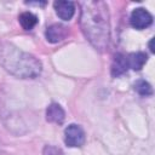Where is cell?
I'll list each match as a JSON object with an SVG mask.
<instances>
[{
  "instance_id": "277c9868",
  "label": "cell",
  "mask_w": 155,
  "mask_h": 155,
  "mask_svg": "<svg viewBox=\"0 0 155 155\" xmlns=\"http://www.w3.org/2000/svg\"><path fill=\"white\" fill-rule=\"evenodd\" d=\"M130 23L136 29H144L153 23V16L145 8L138 7L132 11L130 17Z\"/></svg>"
},
{
  "instance_id": "30bf717a",
  "label": "cell",
  "mask_w": 155,
  "mask_h": 155,
  "mask_svg": "<svg viewBox=\"0 0 155 155\" xmlns=\"http://www.w3.org/2000/svg\"><path fill=\"white\" fill-rule=\"evenodd\" d=\"M18 21H19V23H21V25H22L23 29L30 30V29H33L36 25L38 17L35 15H33L31 12H23V13L19 15Z\"/></svg>"
},
{
  "instance_id": "52a82bcc",
  "label": "cell",
  "mask_w": 155,
  "mask_h": 155,
  "mask_svg": "<svg viewBox=\"0 0 155 155\" xmlns=\"http://www.w3.org/2000/svg\"><path fill=\"white\" fill-rule=\"evenodd\" d=\"M128 62H127V56L122 53H117L114 57L113 64H111V75L114 78L122 75L128 70Z\"/></svg>"
},
{
  "instance_id": "9c48e42d",
  "label": "cell",
  "mask_w": 155,
  "mask_h": 155,
  "mask_svg": "<svg viewBox=\"0 0 155 155\" xmlns=\"http://www.w3.org/2000/svg\"><path fill=\"white\" fill-rule=\"evenodd\" d=\"M147 61H148V56L143 52H133V53L127 54L128 68L133 70H140Z\"/></svg>"
},
{
  "instance_id": "4fadbf2b",
  "label": "cell",
  "mask_w": 155,
  "mask_h": 155,
  "mask_svg": "<svg viewBox=\"0 0 155 155\" xmlns=\"http://www.w3.org/2000/svg\"><path fill=\"white\" fill-rule=\"evenodd\" d=\"M149 47H150V51L154 52V48H153V40H150V42H149Z\"/></svg>"
},
{
  "instance_id": "3957f363",
  "label": "cell",
  "mask_w": 155,
  "mask_h": 155,
  "mask_svg": "<svg viewBox=\"0 0 155 155\" xmlns=\"http://www.w3.org/2000/svg\"><path fill=\"white\" fill-rule=\"evenodd\" d=\"M85 139H86V136L82 127L76 124H70L64 130V142L70 148L84 145Z\"/></svg>"
},
{
  "instance_id": "8fae6325",
  "label": "cell",
  "mask_w": 155,
  "mask_h": 155,
  "mask_svg": "<svg viewBox=\"0 0 155 155\" xmlns=\"http://www.w3.org/2000/svg\"><path fill=\"white\" fill-rule=\"evenodd\" d=\"M134 91H137L140 96H150L153 93L151 86L145 80H138L134 84Z\"/></svg>"
},
{
  "instance_id": "6da1fadb",
  "label": "cell",
  "mask_w": 155,
  "mask_h": 155,
  "mask_svg": "<svg viewBox=\"0 0 155 155\" xmlns=\"http://www.w3.org/2000/svg\"><path fill=\"white\" fill-rule=\"evenodd\" d=\"M81 28L85 36L98 50H104L109 44L108 7L102 1H86L82 4Z\"/></svg>"
},
{
  "instance_id": "7a4b0ae2",
  "label": "cell",
  "mask_w": 155,
  "mask_h": 155,
  "mask_svg": "<svg viewBox=\"0 0 155 155\" xmlns=\"http://www.w3.org/2000/svg\"><path fill=\"white\" fill-rule=\"evenodd\" d=\"M0 63L12 75L21 79H34L40 75L41 62L27 52L12 45H5L0 50Z\"/></svg>"
},
{
  "instance_id": "5b68a950",
  "label": "cell",
  "mask_w": 155,
  "mask_h": 155,
  "mask_svg": "<svg viewBox=\"0 0 155 155\" xmlns=\"http://www.w3.org/2000/svg\"><path fill=\"white\" fill-rule=\"evenodd\" d=\"M53 7L57 16L63 21H69L75 13V5L71 1H54Z\"/></svg>"
},
{
  "instance_id": "7c38bea8",
  "label": "cell",
  "mask_w": 155,
  "mask_h": 155,
  "mask_svg": "<svg viewBox=\"0 0 155 155\" xmlns=\"http://www.w3.org/2000/svg\"><path fill=\"white\" fill-rule=\"evenodd\" d=\"M42 155H64L63 151L54 145H46L42 150Z\"/></svg>"
},
{
  "instance_id": "8992f818",
  "label": "cell",
  "mask_w": 155,
  "mask_h": 155,
  "mask_svg": "<svg viewBox=\"0 0 155 155\" xmlns=\"http://www.w3.org/2000/svg\"><path fill=\"white\" fill-rule=\"evenodd\" d=\"M45 35H46L47 41L56 44V42L62 41L68 35V29L62 24H52V25L47 27Z\"/></svg>"
},
{
  "instance_id": "ba28073f",
  "label": "cell",
  "mask_w": 155,
  "mask_h": 155,
  "mask_svg": "<svg viewBox=\"0 0 155 155\" xmlns=\"http://www.w3.org/2000/svg\"><path fill=\"white\" fill-rule=\"evenodd\" d=\"M64 117H65V113L59 104L52 103L47 107V109H46V120L47 121L54 122V124H62L64 121Z\"/></svg>"
}]
</instances>
